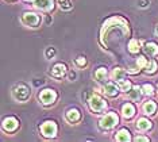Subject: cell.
Wrapping results in <instances>:
<instances>
[{"mask_svg": "<svg viewBox=\"0 0 158 142\" xmlns=\"http://www.w3.org/2000/svg\"><path fill=\"white\" fill-rule=\"evenodd\" d=\"M118 122H119L118 115L115 114V112H108V114H106L100 119V127H103V129H106V130H110V129H112L114 126H116Z\"/></svg>", "mask_w": 158, "mask_h": 142, "instance_id": "1", "label": "cell"}, {"mask_svg": "<svg viewBox=\"0 0 158 142\" xmlns=\"http://www.w3.org/2000/svg\"><path fill=\"white\" fill-rule=\"evenodd\" d=\"M89 107H91V110L95 111V112H102V111L106 110L107 103L99 96V95H93V96H91V99H89Z\"/></svg>", "mask_w": 158, "mask_h": 142, "instance_id": "2", "label": "cell"}, {"mask_svg": "<svg viewBox=\"0 0 158 142\" xmlns=\"http://www.w3.org/2000/svg\"><path fill=\"white\" fill-rule=\"evenodd\" d=\"M56 99H57V92L54 89H50V88H48V89H44L41 93H39V100L42 101L44 104H53L56 101Z\"/></svg>", "mask_w": 158, "mask_h": 142, "instance_id": "3", "label": "cell"}, {"mask_svg": "<svg viewBox=\"0 0 158 142\" xmlns=\"http://www.w3.org/2000/svg\"><path fill=\"white\" fill-rule=\"evenodd\" d=\"M41 133H42V136H45L48 138L56 137V134H57V125L53 121L45 122L44 125L41 126Z\"/></svg>", "mask_w": 158, "mask_h": 142, "instance_id": "4", "label": "cell"}, {"mask_svg": "<svg viewBox=\"0 0 158 142\" xmlns=\"http://www.w3.org/2000/svg\"><path fill=\"white\" fill-rule=\"evenodd\" d=\"M28 96H30V89H28L26 85L20 84V85L15 87V89H14V97H15L16 100L24 101L28 99Z\"/></svg>", "mask_w": 158, "mask_h": 142, "instance_id": "5", "label": "cell"}, {"mask_svg": "<svg viewBox=\"0 0 158 142\" xmlns=\"http://www.w3.org/2000/svg\"><path fill=\"white\" fill-rule=\"evenodd\" d=\"M39 20H41V18L35 12H24L23 14V23L26 24V26L37 27L39 24Z\"/></svg>", "mask_w": 158, "mask_h": 142, "instance_id": "6", "label": "cell"}, {"mask_svg": "<svg viewBox=\"0 0 158 142\" xmlns=\"http://www.w3.org/2000/svg\"><path fill=\"white\" fill-rule=\"evenodd\" d=\"M18 126H19V122H18L16 118H14V116H8V118H6L4 122H3V129H4L6 131H15L18 129Z\"/></svg>", "mask_w": 158, "mask_h": 142, "instance_id": "7", "label": "cell"}, {"mask_svg": "<svg viewBox=\"0 0 158 142\" xmlns=\"http://www.w3.org/2000/svg\"><path fill=\"white\" fill-rule=\"evenodd\" d=\"M34 6L38 10L50 11L53 8V6H54V3H53V0H34Z\"/></svg>", "mask_w": 158, "mask_h": 142, "instance_id": "8", "label": "cell"}, {"mask_svg": "<svg viewBox=\"0 0 158 142\" xmlns=\"http://www.w3.org/2000/svg\"><path fill=\"white\" fill-rule=\"evenodd\" d=\"M66 73V67L64 64H57L54 65V68L52 69V75L54 77H64Z\"/></svg>", "mask_w": 158, "mask_h": 142, "instance_id": "9", "label": "cell"}, {"mask_svg": "<svg viewBox=\"0 0 158 142\" xmlns=\"http://www.w3.org/2000/svg\"><path fill=\"white\" fill-rule=\"evenodd\" d=\"M119 89H120L119 87H116V84H114V83H107L106 87H104V92L108 96H116Z\"/></svg>", "mask_w": 158, "mask_h": 142, "instance_id": "10", "label": "cell"}, {"mask_svg": "<svg viewBox=\"0 0 158 142\" xmlns=\"http://www.w3.org/2000/svg\"><path fill=\"white\" fill-rule=\"evenodd\" d=\"M122 114H123L124 118H131L135 114V107L131 103H126L123 107H122Z\"/></svg>", "mask_w": 158, "mask_h": 142, "instance_id": "11", "label": "cell"}, {"mask_svg": "<svg viewBox=\"0 0 158 142\" xmlns=\"http://www.w3.org/2000/svg\"><path fill=\"white\" fill-rule=\"evenodd\" d=\"M150 127H152V122L146 118H139L138 122H136V129L141 130V131H146Z\"/></svg>", "mask_w": 158, "mask_h": 142, "instance_id": "12", "label": "cell"}, {"mask_svg": "<svg viewBox=\"0 0 158 142\" xmlns=\"http://www.w3.org/2000/svg\"><path fill=\"white\" fill-rule=\"evenodd\" d=\"M142 108L146 115H153L157 110V104L154 103V101H146V103H143Z\"/></svg>", "mask_w": 158, "mask_h": 142, "instance_id": "13", "label": "cell"}, {"mask_svg": "<svg viewBox=\"0 0 158 142\" xmlns=\"http://www.w3.org/2000/svg\"><path fill=\"white\" fill-rule=\"evenodd\" d=\"M80 111L78 110H76V108H72V110H69L66 112V119L69 122H72V123H74V122H77L78 119H80Z\"/></svg>", "mask_w": 158, "mask_h": 142, "instance_id": "14", "label": "cell"}, {"mask_svg": "<svg viewBox=\"0 0 158 142\" xmlns=\"http://www.w3.org/2000/svg\"><path fill=\"white\" fill-rule=\"evenodd\" d=\"M115 138H116L118 141L127 142V141L131 140L130 131H128V130H126V129H122V130H119V131H118V134H116V137H115Z\"/></svg>", "mask_w": 158, "mask_h": 142, "instance_id": "15", "label": "cell"}, {"mask_svg": "<svg viewBox=\"0 0 158 142\" xmlns=\"http://www.w3.org/2000/svg\"><path fill=\"white\" fill-rule=\"evenodd\" d=\"M145 52L149 56H156V54H158V46L154 42H149L145 46Z\"/></svg>", "mask_w": 158, "mask_h": 142, "instance_id": "16", "label": "cell"}, {"mask_svg": "<svg viewBox=\"0 0 158 142\" xmlns=\"http://www.w3.org/2000/svg\"><path fill=\"white\" fill-rule=\"evenodd\" d=\"M141 96H142V88H138V87H134V88L128 92V97L135 101H138L141 99Z\"/></svg>", "mask_w": 158, "mask_h": 142, "instance_id": "17", "label": "cell"}, {"mask_svg": "<svg viewBox=\"0 0 158 142\" xmlns=\"http://www.w3.org/2000/svg\"><path fill=\"white\" fill-rule=\"evenodd\" d=\"M124 75H126V72L122 68H115L112 72V79L116 80V81H120V80L124 79Z\"/></svg>", "mask_w": 158, "mask_h": 142, "instance_id": "18", "label": "cell"}, {"mask_svg": "<svg viewBox=\"0 0 158 142\" xmlns=\"http://www.w3.org/2000/svg\"><path fill=\"white\" fill-rule=\"evenodd\" d=\"M139 49H141V45H139V42L136 41V39H131L130 43H128V50H130L131 53H138Z\"/></svg>", "mask_w": 158, "mask_h": 142, "instance_id": "19", "label": "cell"}, {"mask_svg": "<svg viewBox=\"0 0 158 142\" xmlns=\"http://www.w3.org/2000/svg\"><path fill=\"white\" fill-rule=\"evenodd\" d=\"M119 88L120 91H123V92H127V91H130L132 88V85H131V83L128 81V80H120L119 81Z\"/></svg>", "mask_w": 158, "mask_h": 142, "instance_id": "20", "label": "cell"}, {"mask_svg": "<svg viewBox=\"0 0 158 142\" xmlns=\"http://www.w3.org/2000/svg\"><path fill=\"white\" fill-rule=\"evenodd\" d=\"M145 69H146L147 73H154V72L157 71V62L154 60H150L149 62H147V65L145 67Z\"/></svg>", "mask_w": 158, "mask_h": 142, "instance_id": "21", "label": "cell"}, {"mask_svg": "<svg viewBox=\"0 0 158 142\" xmlns=\"http://www.w3.org/2000/svg\"><path fill=\"white\" fill-rule=\"evenodd\" d=\"M95 77L98 79L99 81H103V80H106V77H107V71L104 68L98 69V72L95 73Z\"/></svg>", "mask_w": 158, "mask_h": 142, "instance_id": "22", "label": "cell"}, {"mask_svg": "<svg viewBox=\"0 0 158 142\" xmlns=\"http://www.w3.org/2000/svg\"><path fill=\"white\" fill-rule=\"evenodd\" d=\"M147 58L146 57H143V56H141V57H138V61H136V65H138V68H141V69H145V67L147 65Z\"/></svg>", "mask_w": 158, "mask_h": 142, "instance_id": "23", "label": "cell"}, {"mask_svg": "<svg viewBox=\"0 0 158 142\" xmlns=\"http://www.w3.org/2000/svg\"><path fill=\"white\" fill-rule=\"evenodd\" d=\"M142 91L145 95H149V96H152V95L154 93V89H153V85L152 84H145L142 87Z\"/></svg>", "mask_w": 158, "mask_h": 142, "instance_id": "24", "label": "cell"}, {"mask_svg": "<svg viewBox=\"0 0 158 142\" xmlns=\"http://www.w3.org/2000/svg\"><path fill=\"white\" fill-rule=\"evenodd\" d=\"M60 6L62 10H70L72 8V4L69 0H60Z\"/></svg>", "mask_w": 158, "mask_h": 142, "instance_id": "25", "label": "cell"}, {"mask_svg": "<svg viewBox=\"0 0 158 142\" xmlns=\"http://www.w3.org/2000/svg\"><path fill=\"white\" fill-rule=\"evenodd\" d=\"M76 64L78 67H84V65L87 64V60H85L84 57H78V58H76Z\"/></svg>", "mask_w": 158, "mask_h": 142, "instance_id": "26", "label": "cell"}, {"mask_svg": "<svg viewBox=\"0 0 158 142\" xmlns=\"http://www.w3.org/2000/svg\"><path fill=\"white\" fill-rule=\"evenodd\" d=\"M54 54H56V50L53 49V47H49V49L46 50V57H48V58H52Z\"/></svg>", "mask_w": 158, "mask_h": 142, "instance_id": "27", "label": "cell"}, {"mask_svg": "<svg viewBox=\"0 0 158 142\" xmlns=\"http://www.w3.org/2000/svg\"><path fill=\"white\" fill-rule=\"evenodd\" d=\"M135 141H149V138H146V137H136Z\"/></svg>", "mask_w": 158, "mask_h": 142, "instance_id": "28", "label": "cell"}, {"mask_svg": "<svg viewBox=\"0 0 158 142\" xmlns=\"http://www.w3.org/2000/svg\"><path fill=\"white\" fill-rule=\"evenodd\" d=\"M74 77H76V73H74V72H70V75H69V79H70V80H73Z\"/></svg>", "mask_w": 158, "mask_h": 142, "instance_id": "29", "label": "cell"}, {"mask_svg": "<svg viewBox=\"0 0 158 142\" xmlns=\"http://www.w3.org/2000/svg\"><path fill=\"white\" fill-rule=\"evenodd\" d=\"M156 34L158 35V26H157V28H156Z\"/></svg>", "mask_w": 158, "mask_h": 142, "instance_id": "30", "label": "cell"}, {"mask_svg": "<svg viewBox=\"0 0 158 142\" xmlns=\"http://www.w3.org/2000/svg\"><path fill=\"white\" fill-rule=\"evenodd\" d=\"M26 2H34V0H26Z\"/></svg>", "mask_w": 158, "mask_h": 142, "instance_id": "31", "label": "cell"}, {"mask_svg": "<svg viewBox=\"0 0 158 142\" xmlns=\"http://www.w3.org/2000/svg\"><path fill=\"white\" fill-rule=\"evenodd\" d=\"M58 2H60V0H58Z\"/></svg>", "mask_w": 158, "mask_h": 142, "instance_id": "32", "label": "cell"}]
</instances>
